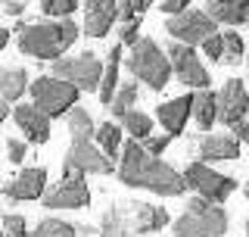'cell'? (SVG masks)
<instances>
[{
	"label": "cell",
	"mask_w": 249,
	"mask_h": 237,
	"mask_svg": "<svg viewBox=\"0 0 249 237\" xmlns=\"http://www.w3.org/2000/svg\"><path fill=\"white\" fill-rule=\"evenodd\" d=\"M119 181L124 187H137V191H150L156 197H181L187 191L184 172H178L175 165L165 159L146 153L143 144L134 138L124 140L122 156H119Z\"/></svg>",
	"instance_id": "cell-1"
},
{
	"label": "cell",
	"mask_w": 249,
	"mask_h": 237,
	"mask_svg": "<svg viewBox=\"0 0 249 237\" xmlns=\"http://www.w3.org/2000/svg\"><path fill=\"white\" fill-rule=\"evenodd\" d=\"M16 47H19L25 57L35 59H62V53L69 50L81 28L75 25V19H47V22H31V25H19L16 28Z\"/></svg>",
	"instance_id": "cell-2"
},
{
	"label": "cell",
	"mask_w": 249,
	"mask_h": 237,
	"mask_svg": "<svg viewBox=\"0 0 249 237\" xmlns=\"http://www.w3.org/2000/svg\"><path fill=\"white\" fill-rule=\"evenodd\" d=\"M124 66H128V72L134 75L137 81H143L150 91H162L171 81V75H175L168 50H162L153 38H140V41L131 47Z\"/></svg>",
	"instance_id": "cell-3"
},
{
	"label": "cell",
	"mask_w": 249,
	"mask_h": 237,
	"mask_svg": "<svg viewBox=\"0 0 249 237\" xmlns=\"http://www.w3.org/2000/svg\"><path fill=\"white\" fill-rule=\"evenodd\" d=\"M228 231V212L218 203H209L202 197H193L187 203L184 216L175 218V237H224Z\"/></svg>",
	"instance_id": "cell-4"
},
{
	"label": "cell",
	"mask_w": 249,
	"mask_h": 237,
	"mask_svg": "<svg viewBox=\"0 0 249 237\" xmlns=\"http://www.w3.org/2000/svg\"><path fill=\"white\" fill-rule=\"evenodd\" d=\"M28 91H31V103L41 109V113H47L50 118L69 116V109L78 106V97H81V91H78L72 81H62L56 75L35 78Z\"/></svg>",
	"instance_id": "cell-5"
},
{
	"label": "cell",
	"mask_w": 249,
	"mask_h": 237,
	"mask_svg": "<svg viewBox=\"0 0 249 237\" xmlns=\"http://www.w3.org/2000/svg\"><path fill=\"white\" fill-rule=\"evenodd\" d=\"M103 66L106 62L97 57V53L84 50L78 57H62L50 66V72L62 78V81H72L78 91L88 94H100V81H103Z\"/></svg>",
	"instance_id": "cell-6"
},
{
	"label": "cell",
	"mask_w": 249,
	"mask_h": 237,
	"mask_svg": "<svg viewBox=\"0 0 249 237\" xmlns=\"http://www.w3.org/2000/svg\"><path fill=\"white\" fill-rule=\"evenodd\" d=\"M184 181H187V191H193L209 203H218V206L237 191V178L224 175V172H218L209 162H199V159L184 169Z\"/></svg>",
	"instance_id": "cell-7"
},
{
	"label": "cell",
	"mask_w": 249,
	"mask_h": 237,
	"mask_svg": "<svg viewBox=\"0 0 249 237\" xmlns=\"http://www.w3.org/2000/svg\"><path fill=\"white\" fill-rule=\"evenodd\" d=\"M165 31L171 35V41L196 47V44L206 41V38L218 35V22L206 10H187L181 16H168V19H165Z\"/></svg>",
	"instance_id": "cell-8"
},
{
	"label": "cell",
	"mask_w": 249,
	"mask_h": 237,
	"mask_svg": "<svg viewBox=\"0 0 249 237\" xmlns=\"http://www.w3.org/2000/svg\"><path fill=\"white\" fill-rule=\"evenodd\" d=\"M168 59H171V69H175V78L181 84H187V88H193V91H209L212 75H209V69L202 66L199 53L193 50V47L171 41L168 44Z\"/></svg>",
	"instance_id": "cell-9"
},
{
	"label": "cell",
	"mask_w": 249,
	"mask_h": 237,
	"mask_svg": "<svg viewBox=\"0 0 249 237\" xmlns=\"http://www.w3.org/2000/svg\"><path fill=\"white\" fill-rule=\"evenodd\" d=\"M44 206L47 209H84V206H90V187L84 181V175H78L72 169H62V181H56L44 194Z\"/></svg>",
	"instance_id": "cell-10"
},
{
	"label": "cell",
	"mask_w": 249,
	"mask_h": 237,
	"mask_svg": "<svg viewBox=\"0 0 249 237\" xmlns=\"http://www.w3.org/2000/svg\"><path fill=\"white\" fill-rule=\"evenodd\" d=\"M62 169H72L78 175H109V172H115V162L93 140H72Z\"/></svg>",
	"instance_id": "cell-11"
},
{
	"label": "cell",
	"mask_w": 249,
	"mask_h": 237,
	"mask_svg": "<svg viewBox=\"0 0 249 237\" xmlns=\"http://www.w3.org/2000/svg\"><path fill=\"white\" fill-rule=\"evenodd\" d=\"M249 113V91L240 78H228L218 91V122L224 128H233V125L246 122Z\"/></svg>",
	"instance_id": "cell-12"
},
{
	"label": "cell",
	"mask_w": 249,
	"mask_h": 237,
	"mask_svg": "<svg viewBox=\"0 0 249 237\" xmlns=\"http://www.w3.org/2000/svg\"><path fill=\"white\" fill-rule=\"evenodd\" d=\"M44 194H47V169H41V165H25L13 181L3 184V197L10 203L44 200Z\"/></svg>",
	"instance_id": "cell-13"
},
{
	"label": "cell",
	"mask_w": 249,
	"mask_h": 237,
	"mask_svg": "<svg viewBox=\"0 0 249 237\" xmlns=\"http://www.w3.org/2000/svg\"><path fill=\"white\" fill-rule=\"evenodd\" d=\"M199 162H233L240 159V153H243V144L237 140V134H228V131H215V134H202L199 138Z\"/></svg>",
	"instance_id": "cell-14"
},
{
	"label": "cell",
	"mask_w": 249,
	"mask_h": 237,
	"mask_svg": "<svg viewBox=\"0 0 249 237\" xmlns=\"http://www.w3.org/2000/svg\"><path fill=\"white\" fill-rule=\"evenodd\" d=\"M84 3V35L88 38H106L109 28L119 19V0H81Z\"/></svg>",
	"instance_id": "cell-15"
},
{
	"label": "cell",
	"mask_w": 249,
	"mask_h": 237,
	"mask_svg": "<svg viewBox=\"0 0 249 237\" xmlns=\"http://www.w3.org/2000/svg\"><path fill=\"white\" fill-rule=\"evenodd\" d=\"M156 118L162 122L165 134H171V138L184 134L187 122L193 118V94H181V97H175V100L159 103V106H156Z\"/></svg>",
	"instance_id": "cell-16"
},
{
	"label": "cell",
	"mask_w": 249,
	"mask_h": 237,
	"mask_svg": "<svg viewBox=\"0 0 249 237\" xmlns=\"http://www.w3.org/2000/svg\"><path fill=\"white\" fill-rule=\"evenodd\" d=\"M13 118L28 144H47L50 140V116L41 113L35 103H22L13 109Z\"/></svg>",
	"instance_id": "cell-17"
},
{
	"label": "cell",
	"mask_w": 249,
	"mask_h": 237,
	"mask_svg": "<svg viewBox=\"0 0 249 237\" xmlns=\"http://www.w3.org/2000/svg\"><path fill=\"white\" fill-rule=\"evenodd\" d=\"M128 212H131V225H134V234L143 237V234H156L168 225V212L165 206H156V203H128Z\"/></svg>",
	"instance_id": "cell-18"
},
{
	"label": "cell",
	"mask_w": 249,
	"mask_h": 237,
	"mask_svg": "<svg viewBox=\"0 0 249 237\" xmlns=\"http://www.w3.org/2000/svg\"><path fill=\"white\" fill-rule=\"evenodd\" d=\"M206 13L218 25H246L249 0H206Z\"/></svg>",
	"instance_id": "cell-19"
},
{
	"label": "cell",
	"mask_w": 249,
	"mask_h": 237,
	"mask_svg": "<svg viewBox=\"0 0 249 237\" xmlns=\"http://www.w3.org/2000/svg\"><path fill=\"white\" fill-rule=\"evenodd\" d=\"M100 237H137L134 234V225H131V212H128V203H115L109 206L103 216H100Z\"/></svg>",
	"instance_id": "cell-20"
},
{
	"label": "cell",
	"mask_w": 249,
	"mask_h": 237,
	"mask_svg": "<svg viewBox=\"0 0 249 237\" xmlns=\"http://www.w3.org/2000/svg\"><path fill=\"white\" fill-rule=\"evenodd\" d=\"M122 47L124 44H115V47H109V53H106V66H103V81H100V103L109 106L112 103V97H115V91H119V66H122Z\"/></svg>",
	"instance_id": "cell-21"
},
{
	"label": "cell",
	"mask_w": 249,
	"mask_h": 237,
	"mask_svg": "<svg viewBox=\"0 0 249 237\" xmlns=\"http://www.w3.org/2000/svg\"><path fill=\"white\" fill-rule=\"evenodd\" d=\"M28 88H31V81H28L25 69H13V66L0 69V100L16 103V100H19Z\"/></svg>",
	"instance_id": "cell-22"
},
{
	"label": "cell",
	"mask_w": 249,
	"mask_h": 237,
	"mask_svg": "<svg viewBox=\"0 0 249 237\" xmlns=\"http://www.w3.org/2000/svg\"><path fill=\"white\" fill-rule=\"evenodd\" d=\"M193 122H196L199 131H209L218 122V94H212V91L193 94Z\"/></svg>",
	"instance_id": "cell-23"
},
{
	"label": "cell",
	"mask_w": 249,
	"mask_h": 237,
	"mask_svg": "<svg viewBox=\"0 0 249 237\" xmlns=\"http://www.w3.org/2000/svg\"><path fill=\"white\" fill-rule=\"evenodd\" d=\"M122 131L124 128H119L115 122H100V128H97V134H93V140H97V147L103 150V153L109 156V159H119L122 156Z\"/></svg>",
	"instance_id": "cell-24"
},
{
	"label": "cell",
	"mask_w": 249,
	"mask_h": 237,
	"mask_svg": "<svg viewBox=\"0 0 249 237\" xmlns=\"http://www.w3.org/2000/svg\"><path fill=\"white\" fill-rule=\"evenodd\" d=\"M66 125H69V131H72V140H93V134H97V125H93V118L84 106L69 109Z\"/></svg>",
	"instance_id": "cell-25"
},
{
	"label": "cell",
	"mask_w": 249,
	"mask_h": 237,
	"mask_svg": "<svg viewBox=\"0 0 249 237\" xmlns=\"http://www.w3.org/2000/svg\"><path fill=\"white\" fill-rule=\"evenodd\" d=\"M119 122H122V128L128 131V138H134V140H146V138L153 134V118L146 116V113H140V109L124 113Z\"/></svg>",
	"instance_id": "cell-26"
},
{
	"label": "cell",
	"mask_w": 249,
	"mask_h": 237,
	"mask_svg": "<svg viewBox=\"0 0 249 237\" xmlns=\"http://www.w3.org/2000/svg\"><path fill=\"white\" fill-rule=\"evenodd\" d=\"M31 237H78V225L66 222V218H41V222L35 225V231H31Z\"/></svg>",
	"instance_id": "cell-27"
},
{
	"label": "cell",
	"mask_w": 249,
	"mask_h": 237,
	"mask_svg": "<svg viewBox=\"0 0 249 237\" xmlns=\"http://www.w3.org/2000/svg\"><path fill=\"white\" fill-rule=\"evenodd\" d=\"M137 94H140L137 81H122V84H119V91H115V97H112V103H109L112 116H115V118H122L124 113H131V109H134V103H137Z\"/></svg>",
	"instance_id": "cell-28"
},
{
	"label": "cell",
	"mask_w": 249,
	"mask_h": 237,
	"mask_svg": "<svg viewBox=\"0 0 249 237\" xmlns=\"http://www.w3.org/2000/svg\"><path fill=\"white\" fill-rule=\"evenodd\" d=\"M221 38H224V62H231V66L243 62V57H246L243 38H240L237 31H221Z\"/></svg>",
	"instance_id": "cell-29"
},
{
	"label": "cell",
	"mask_w": 249,
	"mask_h": 237,
	"mask_svg": "<svg viewBox=\"0 0 249 237\" xmlns=\"http://www.w3.org/2000/svg\"><path fill=\"white\" fill-rule=\"evenodd\" d=\"M78 0H41V10L47 19H69L75 13Z\"/></svg>",
	"instance_id": "cell-30"
},
{
	"label": "cell",
	"mask_w": 249,
	"mask_h": 237,
	"mask_svg": "<svg viewBox=\"0 0 249 237\" xmlns=\"http://www.w3.org/2000/svg\"><path fill=\"white\" fill-rule=\"evenodd\" d=\"M3 234H10V237H31L28 225H25V216H19V212H6V216H3Z\"/></svg>",
	"instance_id": "cell-31"
},
{
	"label": "cell",
	"mask_w": 249,
	"mask_h": 237,
	"mask_svg": "<svg viewBox=\"0 0 249 237\" xmlns=\"http://www.w3.org/2000/svg\"><path fill=\"white\" fill-rule=\"evenodd\" d=\"M202 53H206L212 62H224V38H221V31L202 41Z\"/></svg>",
	"instance_id": "cell-32"
},
{
	"label": "cell",
	"mask_w": 249,
	"mask_h": 237,
	"mask_svg": "<svg viewBox=\"0 0 249 237\" xmlns=\"http://www.w3.org/2000/svg\"><path fill=\"white\" fill-rule=\"evenodd\" d=\"M171 140H175L171 134H150V138H146V140H140V144H143V150H146V153H153V156H162V153L168 150V144H171Z\"/></svg>",
	"instance_id": "cell-33"
},
{
	"label": "cell",
	"mask_w": 249,
	"mask_h": 237,
	"mask_svg": "<svg viewBox=\"0 0 249 237\" xmlns=\"http://www.w3.org/2000/svg\"><path fill=\"white\" fill-rule=\"evenodd\" d=\"M25 156H28V140H22V138H10L6 140V159L10 162H25Z\"/></svg>",
	"instance_id": "cell-34"
},
{
	"label": "cell",
	"mask_w": 249,
	"mask_h": 237,
	"mask_svg": "<svg viewBox=\"0 0 249 237\" xmlns=\"http://www.w3.org/2000/svg\"><path fill=\"white\" fill-rule=\"evenodd\" d=\"M137 41H140V16L131 19V22H122V31H119V44L134 47Z\"/></svg>",
	"instance_id": "cell-35"
},
{
	"label": "cell",
	"mask_w": 249,
	"mask_h": 237,
	"mask_svg": "<svg viewBox=\"0 0 249 237\" xmlns=\"http://www.w3.org/2000/svg\"><path fill=\"white\" fill-rule=\"evenodd\" d=\"M190 3H193V0H165V3H162L159 10L165 13V16H181V13L190 10Z\"/></svg>",
	"instance_id": "cell-36"
},
{
	"label": "cell",
	"mask_w": 249,
	"mask_h": 237,
	"mask_svg": "<svg viewBox=\"0 0 249 237\" xmlns=\"http://www.w3.org/2000/svg\"><path fill=\"white\" fill-rule=\"evenodd\" d=\"M0 10H3L6 16L22 19V16H25V0H0Z\"/></svg>",
	"instance_id": "cell-37"
},
{
	"label": "cell",
	"mask_w": 249,
	"mask_h": 237,
	"mask_svg": "<svg viewBox=\"0 0 249 237\" xmlns=\"http://www.w3.org/2000/svg\"><path fill=\"white\" fill-rule=\"evenodd\" d=\"M119 19L122 22L137 19V0H119Z\"/></svg>",
	"instance_id": "cell-38"
},
{
	"label": "cell",
	"mask_w": 249,
	"mask_h": 237,
	"mask_svg": "<svg viewBox=\"0 0 249 237\" xmlns=\"http://www.w3.org/2000/svg\"><path fill=\"white\" fill-rule=\"evenodd\" d=\"M231 131L237 134V140H240V144H246V147H249V122H240V125H233Z\"/></svg>",
	"instance_id": "cell-39"
},
{
	"label": "cell",
	"mask_w": 249,
	"mask_h": 237,
	"mask_svg": "<svg viewBox=\"0 0 249 237\" xmlns=\"http://www.w3.org/2000/svg\"><path fill=\"white\" fill-rule=\"evenodd\" d=\"M6 116H10V106H6V100H0V125H3Z\"/></svg>",
	"instance_id": "cell-40"
},
{
	"label": "cell",
	"mask_w": 249,
	"mask_h": 237,
	"mask_svg": "<svg viewBox=\"0 0 249 237\" xmlns=\"http://www.w3.org/2000/svg\"><path fill=\"white\" fill-rule=\"evenodd\" d=\"M150 3H153V0H137V16H140V13H146V10H150Z\"/></svg>",
	"instance_id": "cell-41"
},
{
	"label": "cell",
	"mask_w": 249,
	"mask_h": 237,
	"mask_svg": "<svg viewBox=\"0 0 249 237\" xmlns=\"http://www.w3.org/2000/svg\"><path fill=\"white\" fill-rule=\"evenodd\" d=\"M6 41H10V31H6V28H0V50L6 47Z\"/></svg>",
	"instance_id": "cell-42"
},
{
	"label": "cell",
	"mask_w": 249,
	"mask_h": 237,
	"mask_svg": "<svg viewBox=\"0 0 249 237\" xmlns=\"http://www.w3.org/2000/svg\"><path fill=\"white\" fill-rule=\"evenodd\" d=\"M243 194H246V200H249V181H246V184H243Z\"/></svg>",
	"instance_id": "cell-43"
},
{
	"label": "cell",
	"mask_w": 249,
	"mask_h": 237,
	"mask_svg": "<svg viewBox=\"0 0 249 237\" xmlns=\"http://www.w3.org/2000/svg\"><path fill=\"white\" fill-rule=\"evenodd\" d=\"M246 237H249V222H246Z\"/></svg>",
	"instance_id": "cell-44"
},
{
	"label": "cell",
	"mask_w": 249,
	"mask_h": 237,
	"mask_svg": "<svg viewBox=\"0 0 249 237\" xmlns=\"http://www.w3.org/2000/svg\"><path fill=\"white\" fill-rule=\"evenodd\" d=\"M0 237H10V234H0Z\"/></svg>",
	"instance_id": "cell-45"
}]
</instances>
